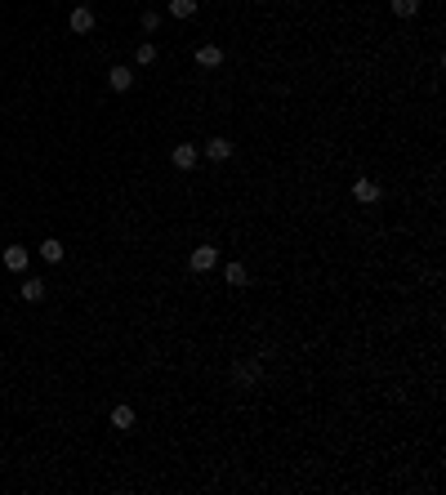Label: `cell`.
Instances as JSON below:
<instances>
[{
  "label": "cell",
  "mask_w": 446,
  "mask_h": 495,
  "mask_svg": "<svg viewBox=\"0 0 446 495\" xmlns=\"http://www.w3.org/2000/svg\"><path fill=\"white\" fill-rule=\"evenodd\" d=\"M187 268H192V272H210V268H219V250H214V245H196V250L187 254Z\"/></svg>",
  "instance_id": "3957f363"
},
{
  "label": "cell",
  "mask_w": 446,
  "mask_h": 495,
  "mask_svg": "<svg viewBox=\"0 0 446 495\" xmlns=\"http://www.w3.org/2000/svg\"><path fill=\"white\" fill-rule=\"evenodd\" d=\"M45 290H50V281H41V277H27L23 285H18V294H23L27 303H41V299H45Z\"/></svg>",
  "instance_id": "9c48e42d"
},
{
  "label": "cell",
  "mask_w": 446,
  "mask_h": 495,
  "mask_svg": "<svg viewBox=\"0 0 446 495\" xmlns=\"http://www.w3.org/2000/svg\"><path fill=\"white\" fill-rule=\"evenodd\" d=\"M68 27H72L76 36H90L94 27H99V18H94V9H90V5H76V9H72V18H68Z\"/></svg>",
  "instance_id": "277c9868"
},
{
  "label": "cell",
  "mask_w": 446,
  "mask_h": 495,
  "mask_svg": "<svg viewBox=\"0 0 446 495\" xmlns=\"http://www.w3.org/2000/svg\"><path fill=\"white\" fill-rule=\"evenodd\" d=\"M134 63H139V68H152V63H156V45L143 41V45L134 50Z\"/></svg>",
  "instance_id": "9a60e30c"
},
{
  "label": "cell",
  "mask_w": 446,
  "mask_h": 495,
  "mask_svg": "<svg viewBox=\"0 0 446 495\" xmlns=\"http://www.w3.org/2000/svg\"><path fill=\"white\" fill-rule=\"evenodd\" d=\"M108 85L116 94H125V90H134V68H125V63H116V68L108 72Z\"/></svg>",
  "instance_id": "52a82bcc"
},
{
  "label": "cell",
  "mask_w": 446,
  "mask_h": 495,
  "mask_svg": "<svg viewBox=\"0 0 446 495\" xmlns=\"http://www.w3.org/2000/svg\"><path fill=\"white\" fill-rule=\"evenodd\" d=\"M196 68H205V72H214V68H223V50L219 45H196Z\"/></svg>",
  "instance_id": "8992f818"
},
{
  "label": "cell",
  "mask_w": 446,
  "mask_h": 495,
  "mask_svg": "<svg viewBox=\"0 0 446 495\" xmlns=\"http://www.w3.org/2000/svg\"><path fill=\"white\" fill-rule=\"evenodd\" d=\"M223 281L227 285H236V290H241V285H250V272H245V263H223Z\"/></svg>",
  "instance_id": "8fae6325"
},
{
  "label": "cell",
  "mask_w": 446,
  "mask_h": 495,
  "mask_svg": "<svg viewBox=\"0 0 446 495\" xmlns=\"http://www.w3.org/2000/svg\"><path fill=\"white\" fill-rule=\"evenodd\" d=\"M156 27H161V14H156V9H148V14H143V32H156Z\"/></svg>",
  "instance_id": "e0dca14e"
},
{
  "label": "cell",
  "mask_w": 446,
  "mask_h": 495,
  "mask_svg": "<svg viewBox=\"0 0 446 495\" xmlns=\"http://www.w3.org/2000/svg\"><path fill=\"white\" fill-rule=\"evenodd\" d=\"M196 161H201V148H196V143H174V148H170V165L174 170H196Z\"/></svg>",
  "instance_id": "7a4b0ae2"
},
{
  "label": "cell",
  "mask_w": 446,
  "mask_h": 495,
  "mask_svg": "<svg viewBox=\"0 0 446 495\" xmlns=\"http://www.w3.org/2000/svg\"><path fill=\"white\" fill-rule=\"evenodd\" d=\"M205 161H227L232 156V139H223V134H214V139H205Z\"/></svg>",
  "instance_id": "ba28073f"
},
{
  "label": "cell",
  "mask_w": 446,
  "mask_h": 495,
  "mask_svg": "<svg viewBox=\"0 0 446 495\" xmlns=\"http://www.w3.org/2000/svg\"><path fill=\"white\" fill-rule=\"evenodd\" d=\"M353 196H357L362 205H375L379 196H384V188H379L375 179H353Z\"/></svg>",
  "instance_id": "5b68a950"
},
{
  "label": "cell",
  "mask_w": 446,
  "mask_h": 495,
  "mask_svg": "<svg viewBox=\"0 0 446 495\" xmlns=\"http://www.w3.org/2000/svg\"><path fill=\"white\" fill-rule=\"evenodd\" d=\"M112 428L130 433V428H134V406H116V411H112Z\"/></svg>",
  "instance_id": "4fadbf2b"
},
{
  "label": "cell",
  "mask_w": 446,
  "mask_h": 495,
  "mask_svg": "<svg viewBox=\"0 0 446 495\" xmlns=\"http://www.w3.org/2000/svg\"><path fill=\"white\" fill-rule=\"evenodd\" d=\"M388 5H393L397 18H415V14H420V0H388Z\"/></svg>",
  "instance_id": "2e32d148"
},
{
  "label": "cell",
  "mask_w": 446,
  "mask_h": 495,
  "mask_svg": "<svg viewBox=\"0 0 446 495\" xmlns=\"http://www.w3.org/2000/svg\"><path fill=\"white\" fill-rule=\"evenodd\" d=\"M192 14H196V0H170V18H179V23H187Z\"/></svg>",
  "instance_id": "5bb4252c"
},
{
  "label": "cell",
  "mask_w": 446,
  "mask_h": 495,
  "mask_svg": "<svg viewBox=\"0 0 446 495\" xmlns=\"http://www.w3.org/2000/svg\"><path fill=\"white\" fill-rule=\"evenodd\" d=\"M5 268L9 272H27V245H5Z\"/></svg>",
  "instance_id": "30bf717a"
},
{
  "label": "cell",
  "mask_w": 446,
  "mask_h": 495,
  "mask_svg": "<svg viewBox=\"0 0 446 495\" xmlns=\"http://www.w3.org/2000/svg\"><path fill=\"white\" fill-rule=\"evenodd\" d=\"M259 375H263V366H259L254 357H236V361H232V379H236L241 388H254V384H259Z\"/></svg>",
  "instance_id": "6da1fadb"
},
{
  "label": "cell",
  "mask_w": 446,
  "mask_h": 495,
  "mask_svg": "<svg viewBox=\"0 0 446 495\" xmlns=\"http://www.w3.org/2000/svg\"><path fill=\"white\" fill-rule=\"evenodd\" d=\"M41 259L45 263H63V241H59V236H45V241H41Z\"/></svg>",
  "instance_id": "7c38bea8"
}]
</instances>
